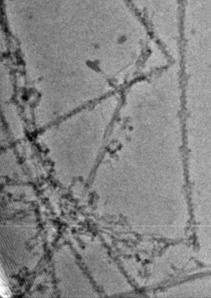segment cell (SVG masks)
Segmentation results:
<instances>
[{
	"mask_svg": "<svg viewBox=\"0 0 211 298\" xmlns=\"http://www.w3.org/2000/svg\"><path fill=\"white\" fill-rule=\"evenodd\" d=\"M1 295L4 297L10 296V291L6 286L4 284L3 279H1Z\"/></svg>",
	"mask_w": 211,
	"mask_h": 298,
	"instance_id": "6da1fadb",
	"label": "cell"
}]
</instances>
